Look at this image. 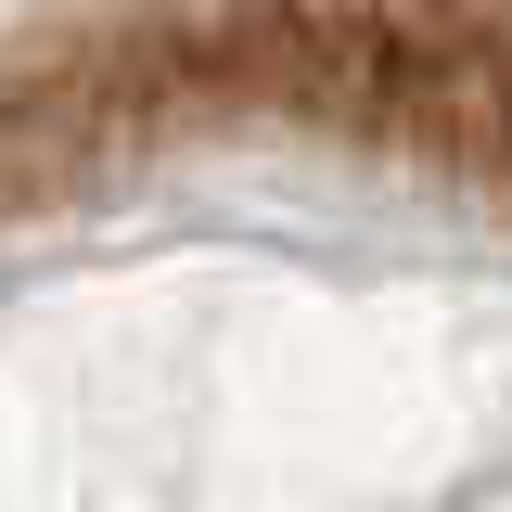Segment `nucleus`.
Returning <instances> with one entry per match:
<instances>
[{
  "label": "nucleus",
  "instance_id": "1",
  "mask_svg": "<svg viewBox=\"0 0 512 512\" xmlns=\"http://www.w3.org/2000/svg\"><path fill=\"white\" fill-rule=\"evenodd\" d=\"M192 167L512 205V0H0V231Z\"/></svg>",
  "mask_w": 512,
  "mask_h": 512
}]
</instances>
